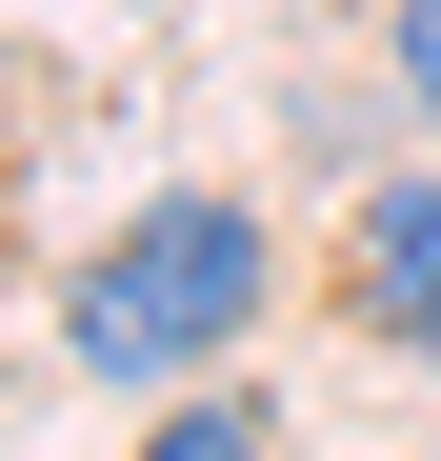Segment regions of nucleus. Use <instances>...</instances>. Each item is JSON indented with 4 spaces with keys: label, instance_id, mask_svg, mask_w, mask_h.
Wrapping results in <instances>:
<instances>
[{
    "label": "nucleus",
    "instance_id": "nucleus-3",
    "mask_svg": "<svg viewBox=\"0 0 441 461\" xmlns=\"http://www.w3.org/2000/svg\"><path fill=\"white\" fill-rule=\"evenodd\" d=\"M140 461H281V421L241 402V381H201L181 421H140Z\"/></svg>",
    "mask_w": 441,
    "mask_h": 461
},
{
    "label": "nucleus",
    "instance_id": "nucleus-2",
    "mask_svg": "<svg viewBox=\"0 0 441 461\" xmlns=\"http://www.w3.org/2000/svg\"><path fill=\"white\" fill-rule=\"evenodd\" d=\"M341 301H361V341H421V361H441V181L361 201V261H341Z\"/></svg>",
    "mask_w": 441,
    "mask_h": 461
},
{
    "label": "nucleus",
    "instance_id": "nucleus-1",
    "mask_svg": "<svg viewBox=\"0 0 441 461\" xmlns=\"http://www.w3.org/2000/svg\"><path fill=\"white\" fill-rule=\"evenodd\" d=\"M261 281L281 261H261L241 201H140L121 241L60 281V361H81V381H201L220 341L261 321Z\"/></svg>",
    "mask_w": 441,
    "mask_h": 461
},
{
    "label": "nucleus",
    "instance_id": "nucleus-4",
    "mask_svg": "<svg viewBox=\"0 0 441 461\" xmlns=\"http://www.w3.org/2000/svg\"><path fill=\"white\" fill-rule=\"evenodd\" d=\"M401 101L441 121V0H401Z\"/></svg>",
    "mask_w": 441,
    "mask_h": 461
}]
</instances>
